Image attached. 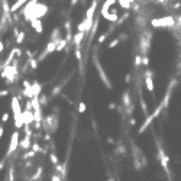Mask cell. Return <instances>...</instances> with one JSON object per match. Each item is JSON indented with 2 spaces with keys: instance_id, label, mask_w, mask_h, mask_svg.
Returning a JSON list of instances; mask_svg holds the SVG:
<instances>
[{
  "instance_id": "1",
  "label": "cell",
  "mask_w": 181,
  "mask_h": 181,
  "mask_svg": "<svg viewBox=\"0 0 181 181\" xmlns=\"http://www.w3.org/2000/svg\"><path fill=\"white\" fill-rule=\"evenodd\" d=\"M164 3L171 16L172 25L181 34V0H165Z\"/></svg>"
},
{
  "instance_id": "10",
  "label": "cell",
  "mask_w": 181,
  "mask_h": 181,
  "mask_svg": "<svg viewBox=\"0 0 181 181\" xmlns=\"http://www.w3.org/2000/svg\"><path fill=\"white\" fill-rule=\"evenodd\" d=\"M3 164H4V161H1V162H0V170L3 168Z\"/></svg>"
},
{
  "instance_id": "8",
  "label": "cell",
  "mask_w": 181,
  "mask_h": 181,
  "mask_svg": "<svg viewBox=\"0 0 181 181\" xmlns=\"http://www.w3.org/2000/svg\"><path fill=\"white\" fill-rule=\"evenodd\" d=\"M9 94V90H0V97H4Z\"/></svg>"
},
{
  "instance_id": "2",
  "label": "cell",
  "mask_w": 181,
  "mask_h": 181,
  "mask_svg": "<svg viewBox=\"0 0 181 181\" xmlns=\"http://www.w3.org/2000/svg\"><path fill=\"white\" fill-rule=\"evenodd\" d=\"M19 147V132L18 130H15L13 132V135L10 138V142H9V148H7V155H12L16 149Z\"/></svg>"
},
{
  "instance_id": "6",
  "label": "cell",
  "mask_w": 181,
  "mask_h": 181,
  "mask_svg": "<svg viewBox=\"0 0 181 181\" xmlns=\"http://www.w3.org/2000/svg\"><path fill=\"white\" fill-rule=\"evenodd\" d=\"M7 120H9V113L6 112V113H3V116H1V122H3V123H6Z\"/></svg>"
},
{
  "instance_id": "5",
  "label": "cell",
  "mask_w": 181,
  "mask_h": 181,
  "mask_svg": "<svg viewBox=\"0 0 181 181\" xmlns=\"http://www.w3.org/2000/svg\"><path fill=\"white\" fill-rule=\"evenodd\" d=\"M22 144H21V147L22 148H29V136H26L23 141H21Z\"/></svg>"
},
{
  "instance_id": "7",
  "label": "cell",
  "mask_w": 181,
  "mask_h": 181,
  "mask_svg": "<svg viewBox=\"0 0 181 181\" xmlns=\"http://www.w3.org/2000/svg\"><path fill=\"white\" fill-rule=\"evenodd\" d=\"M23 39H25V34H23V32H21V34L18 35V42L21 44V42H23Z\"/></svg>"
},
{
  "instance_id": "4",
  "label": "cell",
  "mask_w": 181,
  "mask_h": 181,
  "mask_svg": "<svg viewBox=\"0 0 181 181\" xmlns=\"http://www.w3.org/2000/svg\"><path fill=\"white\" fill-rule=\"evenodd\" d=\"M32 28H34L36 32H42V28H41V22H39V19H32Z\"/></svg>"
},
{
  "instance_id": "3",
  "label": "cell",
  "mask_w": 181,
  "mask_h": 181,
  "mask_svg": "<svg viewBox=\"0 0 181 181\" xmlns=\"http://www.w3.org/2000/svg\"><path fill=\"white\" fill-rule=\"evenodd\" d=\"M26 1H28V0H16V1H15V4L10 7V13H15V12L18 10L19 7H22Z\"/></svg>"
},
{
  "instance_id": "9",
  "label": "cell",
  "mask_w": 181,
  "mask_h": 181,
  "mask_svg": "<svg viewBox=\"0 0 181 181\" xmlns=\"http://www.w3.org/2000/svg\"><path fill=\"white\" fill-rule=\"evenodd\" d=\"M3 132H4V128L0 126V139H1V136H3Z\"/></svg>"
}]
</instances>
